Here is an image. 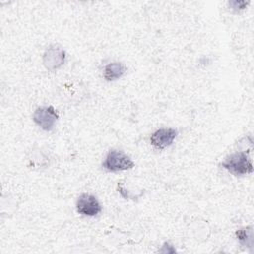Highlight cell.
Masks as SVG:
<instances>
[{"label":"cell","mask_w":254,"mask_h":254,"mask_svg":"<svg viewBox=\"0 0 254 254\" xmlns=\"http://www.w3.org/2000/svg\"><path fill=\"white\" fill-rule=\"evenodd\" d=\"M127 71V67L123 63L110 62L103 69V77L107 81H114L121 78Z\"/></svg>","instance_id":"52a82bcc"},{"label":"cell","mask_w":254,"mask_h":254,"mask_svg":"<svg viewBox=\"0 0 254 254\" xmlns=\"http://www.w3.org/2000/svg\"><path fill=\"white\" fill-rule=\"evenodd\" d=\"M249 4V2H246V1H240V0H233V1H229L228 2V6L230 7L231 10H234V11H241V10H244L247 5Z\"/></svg>","instance_id":"9c48e42d"},{"label":"cell","mask_w":254,"mask_h":254,"mask_svg":"<svg viewBox=\"0 0 254 254\" xmlns=\"http://www.w3.org/2000/svg\"><path fill=\"white\" fill-rule=\"evenodd\" d=\"M76 211L84 216L92 217L99 214L102 210V206L96 196L90 193H82L78 196L75 203Z\"/></svg>","instance_id":"5b68a950"},{"label":"cell","mask_w":254,"mask_h":254,"mask_svg":"<svg viewBox=\"0 0 254 254\" xmlns=\"http://www.w3.org/2000/svg\"><path fill=\"white\" fill-rule=\"evenodd\" d=\"M177 136L178 130L175 128H159L152 133L150 142L155 149L164 150L174 143Z\"/></svg>","instance_id":"8992f818"},{"label":"cell","mask_w":254,"mask_h":254,"mask_svg":"<svg viewBox=\"0 0 254 254\" xmlns=\"http://www.w3.org/2000/svg\"><path fill=\"white\" fill-rule=\"evenodd\" d=\"M65 57V52L62 47L51 45L43 54V64L48 70L55 71L64 65Z\"/></svg>","instance_id":"277c9868"},{"label":"cell","mask_w":254,"mask_h":254,"mask_svg":"<svg viewBox=\"0 0 254 254\" xmlns=\"http://www.w3.org/2000/svg\"><path fill=\"white\" fill-rule=\"evenodd\" d=\"M59 119L58 111L52 105H43L38 107L33 113V121L44 131L53 130Z\"/></svg>","instance_id":"3957f363"},{"label":"cell","mask_w":254,"mask_h":254,"mask_svg":"<svg viewBox=\"0 0 254 254\" xmlns=\"http://www.w3.org/2000/svg\"><path fill=\"white\" fill-rule=\"evenodd\" d=\"M219 166L234 176H244L253 172L252 160L245 151H237L228 155Z\"/></svg>","instance_id":"6da1fadb"},{"label":"cell","mask_w":254,"mask_h":254,"mask_svg":"<svg viewBox=\"0 0 254 254\" xmlns=\"http://www.w3.org/2000/svg\"><path fill=\"white\" fill-rule=\"evenodd\" d=\"M135 166L133 160L123 151L111 149L107 152L102 167L108 172H120L132 169Z\"/></svg>","instance_id":"7a4b0ae2"},{"label":"cell","mask_w":254,"mask_h":254,"mask_svg":"<svg viewBox=\"0 0 254 254\" xmlns=\"http://www.w3.org/2000/svg\"><path fill=\"white\" fill-rule=\"evenodd\" d=\"M235 235L241 245H244L250 248L252 247L253 245V227L252 226H246L236 230Z\"/></svg>","instance_id":"ba28073f"},{"label":"cell","mask_w":254,"mask_h":254,"mask_svg":"<svg viewBox=\"0 0 254 254\" xmlns=\"http://www.w3.org/2000/svg\"><path fill=\"white\" fill-rule=\"evenodd\" d=\"M167 246H168V247H166V244L164 243L163 246H162L163 249H161L160 251H161V252H164V253H166V252H167V253H171V252H175V251H176L175 248L173 247V245L169 244L168 242H167Z\"/></svg>","instance_id":"30bf717a"}]
</instances>
